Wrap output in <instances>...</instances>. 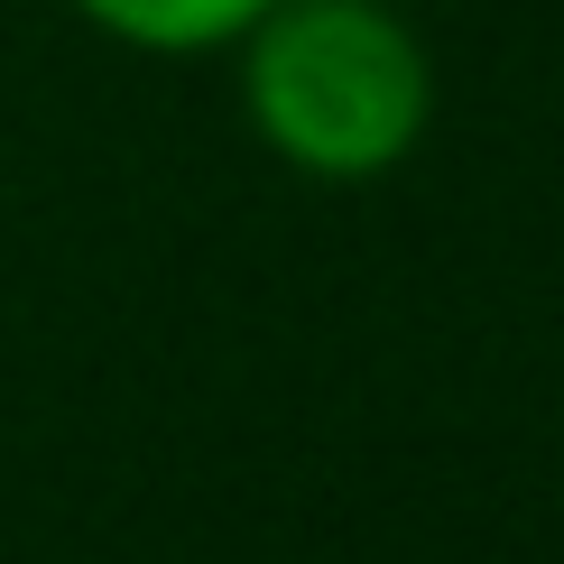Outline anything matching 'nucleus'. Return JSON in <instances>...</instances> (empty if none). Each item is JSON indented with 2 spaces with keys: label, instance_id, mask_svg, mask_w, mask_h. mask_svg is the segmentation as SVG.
Wrapping results in <instances>:
<instances>
[{
  "label": "nucleus",
  "instance_id": "1",
  "mask_svg": "<svg viewBox=\"0 0 564 564\" xmlns=\"http://www.w3.org/2000/svg\"><path fill=\"white\" fill-rule=\"evenodd\" d=\"M241 111L296 176H389L435 121V65L398 0H269L241 29Z\"/></svg>",
  "mask_w": 564,
  "mask_h": 564
},
{
  "label": "nucleus",
  "instance_id": "2",
  "mask_svg": "<svg viewBox=\"0 0 564 564\" xmlns=\"http://www.w3.org/2000/svg\"><path fill=\"white\" fill-rule=\"evenodd\" d=\"M102 37L149 46V56H195V46H241V29L269 0H75Z\"/></svg>",
  "mask_w": 564,
  "mask_h": 564
}]
</instances>
